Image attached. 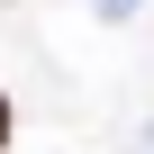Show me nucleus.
I'll use <instances>...</instances> for the list:
<instances>
[{
  "label": "nucleus",
  "instance_id": "f257e3e1",
  "mask_svg": "<svg viewBox=\"0 0 154 154\" xmlns=\"http://www.w3.org/2000/svg\"><path fill=\"white\" fill-rule=\"evenodd\" d=\"M18 136V109H9V91H0V145H9Z\"/></svg>",
  "mask_w": 154,
  "mask_h": 154
},
{
  "label": "nucleus",
  "instance_id": "f03ea898",
  "mask_svg": "<svg viewBox=\"0 0 154 154\" xmlns=\"http://www.w3.org/2000/svg\"><path fill=\"white\" fill-rule=\"evenodd\" d=\"M100 9H109V18H127V9H136V0H100Z\"/></svg>",
  "mask_w": 154,
  "mask_h": 154
}]
</instances>
